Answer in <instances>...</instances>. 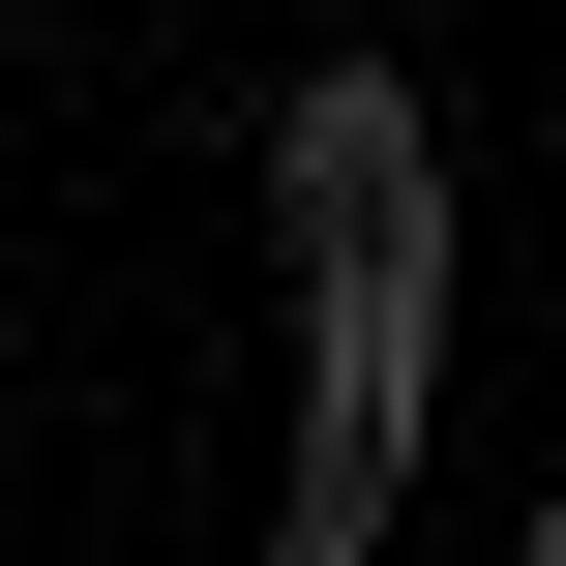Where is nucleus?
I'll return each instance as SVG.
<instances>
[{"label":"nucleus","instance_id":"obj_1","mask_svg":"<svg viewBox=\"0 0 566 566\" xmlns=\"http://www.w3.org/2000/svg\"><path fill=\"white\" fill-rule=\"evenodd\" d=\"M269 209H298V239H388V209H448V149H418V90H388V60H328V90L269 119Z\"/></svg>","mask_w":566,"mask_h":566}]
</instances>
